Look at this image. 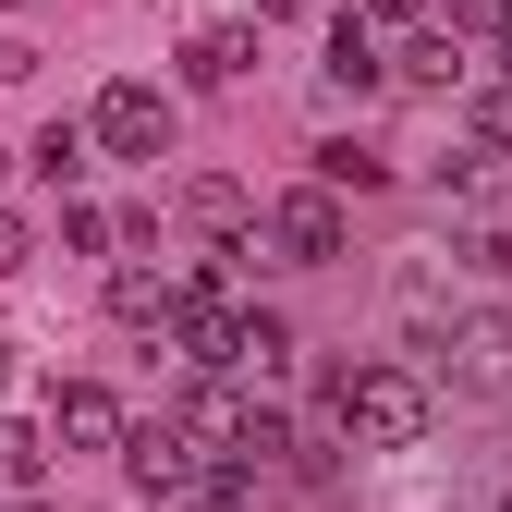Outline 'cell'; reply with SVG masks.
I'll use <instances>...</instances> for the list:
<instances>
[{"instance_id": "6da1fadb", "label": "cell", "mask_w": 512, "mask_h": 512, "mask_svg": "<svg viewBox=\"0 0 512 512\" xmlns=\"http://www.w3.org/2000/svg\"><path fill=\"white\" fill-rule=\"evenodd\" d=\"M427 415H439V391H427L415 366H342L330 378V427L354 439V452H415Z\"/></svg>"}, {"instance_id": "7a4b0ae2", "label": "cell", "mask_w": 512, "mask_h": 512, "mask_svg": "<svg viewBox=\"0 0 512 512\" xmlns=\"http://www.w3.org/2000/svg\"><path fill=\"white\" fill-rule=\"evenodd\" d=\"M122 476H135L147 500H196V476H208V452H196V439H183L171 415H135V427H122Z\"/></svg>"}, {"instance_id": "3957f363", "label": "cell", "mask_w": 512, "mask_h": 512, "mask_svg": "<svg viewBox=\"0 0 512 512\" xmlns=\"http://www.w3.org/2000/svg\"><path fill=\"white\" fill-rule=\"evenodd\" d=\"M427 354H439V378H452V403L512 391V317H452V330H439Z\"/></svg>"}, {"instance_id": "277c9868", "label": "cell", "mask_w": 512, "mask_h": 512, "mask_svg": "<svg viewBox=\"0 0 512 512\" xmlns=\"http://www.w3.org/2000/svg\"><path fill=\"white\" fill-rule=\"evenodd\" d=\"M86 147H110V159H171V98L159 86H98Z\"/></svg>"}, {"instance_id": "5b68a950", "label": "cell", "mask_w": 512, "mask_h": 512, "mask_svg": "<svg viewBox=\"0 0 512 512\" xmlns=\"http://www.w3.org/2000/svg\"><path fill=\"white\" fill-rule=\"evenodd\" d=\"M122 427H135V415H122L98 378H61V391H49V415H37V439H49V452H122Z\"/></svg>"}, {"instance_id": "8992f818", "label": "cell", "mask_w": 512, "mask_h": 512, "mask_svg": "<svg viewBox=\"0 0 512 512\" xmlns=\"http://www.w3.org/2000/svg\"><path fill=\"white\" fill-rule=\"evenodd\" d=\"M269 256H281V269H330V256H342V196L293 183V196L269 208Z\"/></svg>"}, {"instance_id": "52a82bcc", "label": "cell", "mask_w": 512, "mask_h": 512, "mask_svg": "<svg viewBox=\"0 0 512 512\" xmlns=\"http://www.w3.org/2000/svg\"><path fill=\"white\" fill-rule=\"evenodd\" d=\"M378 74H391V86H415V98H452V86H464V37H439V25H403L391 49H378Z\"/></svg>"}, {"instance_id": "ba28073f", "label": "cell", "mask_w": 512, "mask_h": 512, "mask_svg": "<svg viewBox=\"0 0 512 512\" xmlns=\"http://www.w3.org/2000/svg\"><path fill=\"white\" fill-rule=\"evenodd\" d=\"M244 378H183V403H171V427L183 439H196V452H232V439H244Z\"/></svg>"}, {"instance_id": "9c48e42d", "label": "cell", "mask_w": 512, "mask_h": 512, "mask_svg": "<svg viewBox=\"0 0 512 512\" xmlns=\"http://www.w3.org/2000/svg\"><path fill=\"white\" fill-rule=\"evenodd\" d=\"M171 208H183V220H196L208 244H232V232L256 220V196H244V183H232V171H196V183H183V196H171Z\"/></svg>"}, {"instance_id": "30bf717a", "label": "cell", "mask_w": 512, "mask_h": 512, "mask_svg": "<svg viewBox=\"0 0 512 512\" xmlns=\"http://www.w3.org/2000/svg\"><path fill=\"white\" fill-rule=\"evenodd\" d=\"M244 61H256V25H196L183 37V74L196 86H244Z\"/></svg>"}, {"instance_id": "8fae6325", "label": "cell", "mask_w": 512, "mask_h": 512, "mask_svg": "<svg viewBox=\"0 0 512 512\" xmlns=\"http://www.w3.org/2000/svg\"><path fill=\"white\" fill-rule=\"evenodd\" d=\"M110 317H122V330H171V317H183V281H147V269H122V281H110Z\"/></svg>"}, {"instance_id": "7c38bea8", "label": "cell", "mask_w": 512, "mask_h": 512, "mask_svg": "<svg viewBox=\"0 0 512 512\" xmlns=\"http://www.w3.org/2000/svg\"><path fill=\"white\" fill-rule=\"evenodd\" d=\"M86 171H98V147H86V122H49V135H37V183H61V196H74Z\"/></svg>"}, {"instance_id": "4fadbf2b", "label": "cell", "mask_w": 512, "mask_h": 512, "mask_svg": "<svg viewBox=\"0 0 512 512\" xmlns=\"http://www.w3.org/2000/svg\"><path fill=\"white\" fill-rule=\"evenodd\" d=\"M330 86H354V98H366V86H391V74H378V37H366L354 13L330 25Z\"/></svg>"}, {"instance_id": "5bb4252c", "label": "cell", "mask_w": 512, "mask_h": 512, "mask_svg": "<svg viewBox=\"0 0 512 512\" xmlns=\"http://www.w3.org/2000/svg\"><path fill=\"white\" fill-rule=\"evenodd\" d=\"M342 183H391V159L354 147V135H330V147H317V196H342Z\"/></svg>"}, {"instance_id": "9a60e30c", "label": "cell", "mask_w": 512, "mask_h": 512, "mask_svg": "<svg viewBox=\"0 0 512 512\" xmlns=\"http://www.w3.org/2000/svg\"><path fill=\"white\" fill-rule=\"evenodd\" d=\"M281 366H293V317L256 305V317H244V378H281Z\"/></svg>"}, {"instance_id": "2e32d148", "label": "cell", "mask_w": 512, "mask_h": 512, "mask_svg": "<svg viewBox=\"0 0 512 512\" xmlns=\"http://www.w3.org/2000/svg\"><path fill=\"white\" fill-rule=\"evenodd\" d=\"M476 147H488V159L512 147V74H488V86H476Z\"/></svg>"}, {"instance_id": "e0dca14e", "label": "cell", "mask_w": 512, "mask_h": 512, "mask_svg": "<svg viewBox=\"0 0 512 512\" xmlns=\"http://www.w3.org/2000/svg\"><path fill=\"white\" fill-rule=\"evenodd\" d=\"M512 0H439V37H500Z\"/></svg>"}, {"instance_id": "ac0fdd59", "label": "cell", "mask_w": 512, "mask_h": 512, "mask_svg": "<svg viewBox=\"0 0 512 512\" xmlns=\"http://www.w3.org/2000/svg\"><path fill=\"white\" fill-rule=\"evenodd\" d=\"M61 244H74V256H98V244H122V232H110V208H61Z\"/></svg>"}, {"instance_id": "d6986e66", "label": "cell", "mask_w": 512, "mask_h": 512, "mask_svg": "<svg viewBox=\"0 0 512 512\" xmlns=\"http://www.w3.org/2000/svg\"><path fill=\"white\" fill-rule=\"evenodd\" d=\"M25 256H37V232H25V208H0V281H13Z\"/></svg>"}, {"instance_id": "ffe728a7", "label": "cell", "mask_w": 512, "mask_h": 512, "mask_svg": "<svg viewBox=\"0 0 512 512\" xmlns=\"http://www.w3.org/2000/svg\"><path fill=\"white\" fill-rule=\"evenodd\" d=\"M403 13H415V0H354V25H366V37H378V25H403Z\"/></svg>"}, {"instance_id": "44dd1931", "label": "cell", "mask_w": 512, "mask_h": 512, "mask_svg": "<svg viewBox=\"0 0 512 512\" xmlns=\"http://www.w3.org/2000/svg\"><path fill=\"white\" fill-rule=\"evenodd\" d=\"M0 13H25V0H0Z\"/></svg>"}, {"instance_id": "7402d4cb", "label": "cell", "mask_w": 512, "mask_h": 512, "mask_svg": "<svg viewBox=\"0 0 512 512\" xmlns=\"http://www.w3.org/2000/svg\"><path fill=\"white\" fill-rule=\"evenodd\" d=\"M25 512H37V500H25Z\"/></svg>"}]
</instances>
